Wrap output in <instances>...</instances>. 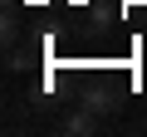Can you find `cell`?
I'll return each instance as SVG.
<instances>
[{"label": "cell", "instance_id": "obj_1", "mask_svg": "<svg viewBox=\"0 0 147 137\" xmlns=\"http://www.w3.org/2000/svg\"><path fill=\"white\" fill-rule=\"evenodd\" d=\"M59 132H64V137H93V132H98V113H88V108L79 103L74 113H64Z\"/></svg>", "mask_w": 147, "mask_h": 137}, {"label": "cell", "instance_id": "obj_2", "mask_svg": "<svg viewBox=\"0 0 147 137\" xmlns=\"http://www.w3.org/2000/svg\"><path fill=\"white\" fill-rule=\"evenodd\" d=\"M84 108L98 113V118H113V113H118V93H113V88H88V93H84Z\"/></svg>", "mask_w": 147, "mask_h": 137}, {"label": "cell", "instance_id": "obj_3", "mask_svg": "<svg viewBox=\"0 0 147 137\" xmlns=\"http://www.w3.org/2000/svg\"><path fill=\"white\" fill-rule=\"evenodd\" d=\"M0 44L15 49L20 44V20H15V5H5V20H0Z\"/></svg>", "mask_w": 147, "mask_h": 137}, {"label": "cell", "instance_id": "obj_4", "mask_svg": "<svg viewBox=\"0 0 147 137\" xmlns=\"http://www.w3.org/2000/svg\"><path fill=\"white\" fill-rule=\"evenodd\" d=\"M5 59H10V64H5L10 74H20V68H30V49H20V44H15V49H5Z\"/></svg>", "mask_w": 147, "mask_h": 137}, {"label": "cell", "instance_id": "obj_5", "mask_svg": "<svg viewBox=\"0 0 147 137\" xmlns=\"http://www.w3.org/2000/svg\"><path fill=\"white\" fill-rule=\"evenodd\" d=\"M5 5H20V0H5Z\"/></svg>", "mask_w": 147, "mask_h": 137}]
</instances>
